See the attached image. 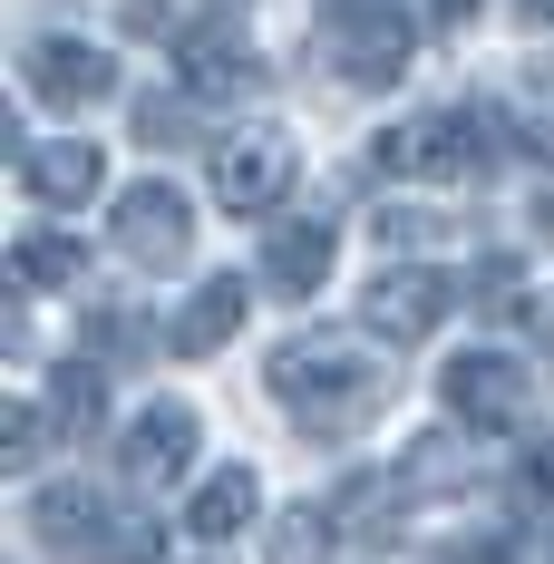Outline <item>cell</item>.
Wrapping results in <instances>:
<instances>
[{
    "label": "cell",
    "instance_id": "13",
    "mask_svg": "<svg viewBox=\"0 0 554 564\" xmlns=\"http://www.w3.org/2000/svg\"><path fill=\"white\" fill-rule=\"evenodd\" d=\"M243 312H253V292H243V282H233V273L195 282V302H185V312H175V322H166V350H175V360H215L224 340L243 332Z\"/></svg>",
    "mask_w": 554,
    "mask_h": 564
},
{
    "label": "cell",
    "instance_id": "15",
    "mask_svg": "<svg viewBox=\"0 0 554 564\" xmlns=\"http://www.w3.org/2000/svg\"><path fill=\"white\" fill-rule=\"evenodd\" d=\"M253 516H263V477H253V467H215V477L185 497V535H205V545H233Z\"/></svg>",
    "mask_w": 554,
    "mask_h": 564
},
{
    "label": "cell",
    "instance_id": "8",
    "mask_svg": "<svg viewBox=\"0 0 554 564\" xmlns=\"http://www.w3.org/2000/svg\"><path fill=\"white\" fill-rule=\"evenodd\" d=\"M292 195V137L282 127H233L215 147V205L224 215H273Z\"/></svg>",
    "mask_w": 554,
    "mask_h": 564
},
{
    "label": "cell",
    "instance_id": "7",
    "mask_svg": "<svg viewBox=\"0 0 554 564\" xmlns=\"http://www.w3.org/2000/svg\"><path fill=\"white\" fill-rule=\"evenodd\" d=\"M447 419L467 429V438H487V429H515L525 419V399H535V380H525V360H506V350H467V360H447Z\"/></svg>",
    "mask_w": 554,
    "mask_h": 564
},
{
    "label": "cell",
    "instance_id": "17",
    "mask_svg": "<svg viewBox=\"0 0 554 564\" xmlns=\"http://www.w3.org/2000/svg\"><path fill=\"white\" fill-rule=\"evenodd\" d=\"M10 282H20V292L78 282V234H20V243H10Z\"/></svg>",
    "mask_w": 554,
    "mask_h": 564
},
{
    "label": "cell",
    "instance_id": "19",
    "mask_svg": "<svg viewBox=\"0 0 554 564\" xmlns=\"http://www.w3.org/2000/svg\"><path fill=\"white\" fill-rule=\"evenodd\" d=\"M477 312H487V322H535V292H525V263L487 253V263H477Z\"/></svg>",
    "mask_w": 554,
    "mask_h": 564
},
{
    "label": "cell",
    "instance_id": "21",
    "mask_svg": "<svg viewBox=\"0 0 554 564\" xmlns=\"http://www.w3.org/2000/svg\"><path fill=\"white\" fill-rule=\"evenodd\" d=\"M40 448H50V409H40V399H20V409H10V438H0V467H10V477H30Z\"/></svg>",
    "mask_w": 554,
    "mask_h": 564
},
{
    "label": "cell",
    "instance_id": "16",
    "mask_svg": "<svg viewBox=\"0 0 554 564\" xmlns=\"http://www.w3.org/2000/svg\"><path fill=\"white\" fill-rule=\"evenodd\" d=\"M50 429H68V438H88L98 419H108V370L98 360H58V380H50Z\"/></svg>",
    "mask_w": 554,
    "mask_h": 564
},
{
    "label": "cell",
    "instance_id": "2",
    "mask_svg": "<svg viewBox=\"0 0 554 564\" xmlns=\"http://www.w3.org/2000/svg\"><path fill=\"white\" fill-rule=\"evenodd\" d=\"M30 535L68 564H156L166 555V525L137 507V497H108L88 477H58L30 497Z\"/></svg>",
    "mask_w": 554,
    "mask_h": 564
},
{
    "label": "cell",
    "instance_id": "9",
    "mask_svg": "<svg viewBox=\"0 0 554 564\" xmlns=\"http://www.w3.org/2000/svg\"><path fill=\"white\" fill-rule=\"evenodd\" d=\"M185 243H195V205L175 195L166 175H146V185H127V195H117V253H127L137 273L185 263Z\"/></svg>",
    "mask_w": 554,
    "mask_h": 564
},
{
    "label": "cell",
    "instance_id": "3",
    "mask_svg": "<svg viewBox=\"0 0 554 564\" xmlns=\"http://www.w3.org/2000/svg\"><path fill=\"white\" fill-rule=\"evenodd\" d=\"M497 156V108H419L380 127V175L399 185H477Z\"/></svg>",
    "mask_w": 554,
    "mask_h": 564
},
{
    "label": "cell",
    "instance_id": "24",
    "mask_svg": "<svg viewBox=\"0 0 554 564\" xmlns=\"http://www.w3.org/2000/svg\"><path fill=\"white\" fill-rule=\"evenodd\" d=\"M515 20L525 30H554V0H515Z\"/></svg>",
    "mask_w": 554,
    "mask_h": 564
},
{
    "label": "cell",
    "instance_id": "20",
    "mask_svg": "<svg viewBox=\"0 0 554 564\" xmlns=\"http://www.w3.org/2000/svg\"><path fill=\"white\" fill-rule=\"evenodd\" d=\"M137 137H146V147H185V137H205V127H195V98H185V88L137 98Z\"/></svg>",
    "mask_w": 554,
    "mask_h": 564
},
{
    "label": "cell",
    "instance_id": "25",
    "mask_svg": "<svg viewBox=\"0 0 554 564\" xmlns=\"http://www.w3.org/2000/svg\"><path fill=\"white\" fill-rule=\"evenodd\" d=\"M535 234H554V195H535Z\"/></svg>",
    "mask_w": 554,
    "mask_h": 564
},
{
    "label": "cell",
    "instance_id": "22",
    "mask_svg": "<svg viewBox=\"0 0 554 564\" xmlns=\"http://www.w3.org/2000/svg\"><path fill=\"white\" fill-rule=\"evenodd\" d=\"M515 117H525L515 137H525V147H535V156L554 166V68H535V78H525V98H515Z\"/></svg>",
    "mask_w": 554,
    "mask_h": 564
},
{
    "label": "cell",
    "instance_id": "12",
    "mask_svg": "<svg viewBox=\"0 0 554 564\" xmlns=\"http://www.w3.org/2000/svg\"><path fill=\"white\" fill-rule=\"evenodd\" d=\"M332 253H340L332 215H292V225H273V243H263V292L312 302V292L332 282Z\"/></svg>",
    "mask_w": 554,
    "mask_h": 564
},
{
    "label": "cell",
    "instance_id": "11",
    "mask_svg": "<svg viewBox=\"0 0 554 564\" xmlns=\"http://www.w3.org/2000/svg\"><path fill=\"white\" fill-rule=\"evenodd\" d=\"M117 467H127V487H175V477L195 467V409H185V399L137 409L127 438H117Z\"/></svg>",
    "mask_w": 554,
    "mask_h": 564
},
{
    "label": "cell",
    "instance_id": "6",
    "mask_svg": "<svg viewBox=\"0 0 554 564\" xmlns=\"http://www.w3.org/2000/svg\"><path fill=\"white\" fill-rule=\"evenodd\" d=\"M447 312H457V282H447L438 263H380V282L360 292V322H370V340H389V350L428 340Z\"/></svg>",
    "mask_w": 554,
    "mask_h": 564
},
{
    "label": "cell",
    "instance_id": "18",
    "mask_svg": "<svg viewBox=\"0 0 554 564\" xmlns=\"http://www.w3.org/2000/svg\"><path fill=\"white\" fill-rule=\"evenodd\" d=\"M332 535H340V516H332V507H292V516H273V564H332Z\"/></svg>",
    "mask_w": 554,
    "mask_h": 564
},
{
    "label": "cell",
    "instance_id": "14",
    "mask_svg": "<svg viewBox=\"0 0 554 564\" xmlns=\"http://www.w3.org/2000/svg\"><path fill=\"white\" fill-rule=\"evenodd\" d=\"M20 185H30V205H88L108 185V166L88 137H50V147H20Z\"/></svg>",
    "mask_w": 554,
    "mask_h": 564
},
{
    "label": "cell",
    "instance_id": "10",
    "mask_svg": "<svg viewBox=\"0 0 554 564\" xmlns=\"http://www.w3.org/2000/svg\"><path fill=\"white\" fill-rule=\"evenodd\" d=\"M175 78H185V98L205 108V98H253L263 88V58L243 50V30H224V20H205V30H185L175 40Z\"/></svg>",
    "mask_w": 554,
    "mask_h": 564
},
{
    "label": "cell",
    "instance_id": "4",
    "mask_svg": "<svg viewBox=\"0 0 554 564\" xmlns=\"http://www.w3.org/2000/svg\"><path fill=\"white\" fill-rule=\"evenodd\" d=\"M322 50H332V68L350 88H399L409 58H419V30H409L399 0H340L332 20H322Z\"/></svg>",
    "mask_w": 554,
    "mask_h": 564
},
{
    "label": "cell",
    "instance_id": "23",
    "mask_svg": "<svg viewBox=\"0 0 554 564\" xmlns=\"http://www.w3.org/2000/svg\"><path fill=\"white\" fill-rule=\"evenodd\" d=\"M525 507L554 516V438H545V448H525Z\"/></svg>",
    "mask_w": 554,
    "mask_h": 564
},
{
    "label": "cell",
    "instance_id": "1",
    "mask_svg": "<svg viewBox=\"0 0 554 564\" xmlns=\"http://www.w3.org/2000/svg\"><path fill=\"white\" fill-rule=\"evenodd\" d=\"M263 380H273V399L292 409V429L322 438V448L360 438L389 409V360L370 340H350V332H292L273 360H263Z\"/></svg>",
    "mask_w": 554,
    "mask_h": 564
},
{
    "label": "cell",
    "instance_id": "5",
    "mask_svg": "<svg viewBox=\"0 0 554 564\" xmlns=\"http://www.w3.org/2000/svg\"><path fill=\"white\" fill-rule=\"evenodd\" d=\"M20 88L40 108H98L117 88V50H98L88 30H30L20 40Z\"/></svg>",
    "mask_w": 554,
    "mask_h": 564
}]
</instances>
